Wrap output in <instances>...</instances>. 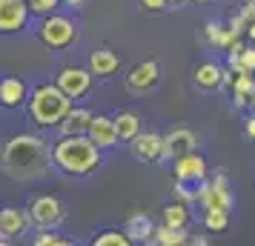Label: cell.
<instances>
[{
  "label": "cell",
  "instance_id": "1",
  "mask_svg": "<svg viewBox=\"0 0 255 246\" xmlns=\"http://www.w3.org/2000/svg\"><path fill=\"white\" fill-rule=\"evenodd\" d=\"M0 169L12 180H37L52 169V146L40 135H14L3 146L0 155Z\"/></svg>",
  "mask_w": 255,
  "mask_h": 246
},
{
  "label": "cell",
  "instance_id": "2",
  "mask_svg": "<svg viewBox=\"0 0 255 246\" xmlns=\"http://www.w3.org/2000/svg\"><path fill=\"white\" fill-rule=\"evenodd\" d=\"M52 166L63 175L86 177L101 166V149L89 141V135H60L52 143Z\"/></svg>",
  "mask_w": 255,
  "mask_h": 246
},
{
  "label": "cell",
  "instance_id": "3",
  "mask_svg": "<svg viewBox=\"0 0 255 246\" xmlns=\"http://www.w3.org/2000/svg\"><path fill=\"white\" fill-rule=\"evenodd\" d=\"M26 100H29L26 103V115H29V120L35 123L37 129H58L63 115L75 103L72 97H66L58 89V83H37Z\"/></svg>",
  "mask_w": 255,
  "mask_h": 246
},
{
  "label": "cell",
  "instance_id": "4",
  "mask_svg": "<svg viewBox=\"0 0 255 246\" xmlns=\"http://www.w3.org/2000/svg\"><path fill=\"white\" fill-rule=\"evenodd\" d=\"M37 40L43 43L46 49H69L75 40H78V26L72 17H63V14H43L40 20H37V29H35Z\"/></svg>",
  "mask_w": 255,
  "mask_h": 246
},
{
  "label": "cell",
  "instance_id": "5",
  "mask_svg": "<svg viewBox=\"0 0 255 246\" xmlns=\"http://www.w3.org/2000/svg\"><path fill=\"white\" fill-rule=\"evenodd\" d=\"M63 218H66V206L55 195H35L26 206V221L35 229H58Z\"/></svg>",
  "mask_w": 255,
  "mask_h": 246
},
{
  "label": "cell",
  "instance_id": "6",
  "mask_svg": "<svg viewBox=\"0 0 255 246\" xmlns=\"http://www.w3.org/2000/svg\"><path fill=\"white\" fill-rule=\"evenodd\" d=\"M195 200L204 209H232V195H230V180L227 175H215L212 183L201 180L195 189Z\"/></svg>",
  "mask_w": 255,
  "mask_h": 246
},
{
  "label": "cell",
  "instance_id": "7",
  "mask_svg": "<svg viewBox=\"0 0 255 246\" xmlns=\"http://www.w3.org/2000/svg\"><path fill=\"white\" fill-rule=\"evenodd\" d=\"M92 72L89 66L83 69V66H60V72L55 75V83H58V89L66 97L72 100H78V97H86L89 89H92Z\"/></svg>",
  "mask_w": 255,
  "mask_h": 246
},
{
  "label": "cell",
  "instance_id": "8",
  "mask_svg": "<svg viewBox=\"0 0 255 246\" xmlns=\"http://www.w3.org/2000/svg\"><path fill=\"white\" fill-rule=\"evenodd\" d=\"M29 0H0V35H17L29 23Z\"/></svg>",
  "mask_w": 255,
  "mask_h": 246
},
{
  "label": "cell",
  "instance_id": "9",
  "mask_svg": "<svg viewBox=\"0 0 255 246\" xmlns=\"http://www.w3.org/2000/svg\"><path fill=\"white\" fill-rule=\"evenodd\" d=\"M129 146H132L135 161H140V164H158V161H163V135H158V132H138L129 141Z\"/></svg>",
  "mask_w": 255,
  "mask_h": 246
},
{
  "label": "cell",
  "instance_id": "10",
  "mask_svg": "<svg viewBox=\"0 0 255 246\" xmlns=\"http://www.w3.org/2000/svg\"><path fill=\"white\" fill-rule=\"evenodd\" d=\"M175 177L184 180L186 186H189V183H201V180L207 177V161H204L195 149L181 155V158H175Z\"/></svg>",
  "mask_w": 255,
  "mask_h": 246
},
{
  "label": "cell",
  "instance_id": "11",
  "mask_svg": "<svg viewBox=\"0 0 255 246\" xmlns=\"http://www.w3.org/2000/svg\"><path fill=\"white\" fill-rule=\"evenodd\" d=\"M86 135H89V141H92L101 152L118 146V129H115V120H112L109 115H92Z\"/></svg>",
  "mask_w": 255,
  "mask_h": 246
},
{
  "label": "cell",
  "instance_id": "12",
  "mask_svg": "<svg viewBox=\"0 0 255 246\" xmlns=\"http://www.w3.org/2000/svg\"><path fill=\"white\" fill-rule=\"evenodd\" d=\"M158 78H161L158 60H140V63H135V66L129 69L127 86L132 92H146V89H152V86L158 83Z\"/></svg>",
  "mask_w": 255,
  "mask_h": 246
},
{
  "label": "cell",
  "instance_id": "13",
  "mask_svg": "<svg viewBox=\"0 0 255 246\" xmlns=\"http://www.w3.org/2000/svg\"><path fill=\"white\" fill-rule=\"evenodd\" d=\"M195 132L186 129V126H178V129H172L166 138H163V158H169V161H175V158H181V155L192 152L195 149Z\"/></svg>",
  "mask_w": 255,
  "mask_h": 246
},
{
  "label": "cell",
  "instance_id": "14",
  "mask_svg": "<svg viewBox=\"0 0 255 246\" xmlns=\"http://www.w3.org/2000/svg\"><path fill=\"white\" fill-rule=\"evenodd\" d=\"M89 120H92V112L86 106H69V112L63 115V120L58 123V132L60 135H86L89 129Z\"/></svg>",
  "mask_w": 255,
  "mask_h": 246
},
{
  "label": "cell",
  "instance_id": "15",
  "mask_svg": "<svg viewBox=\"0 0 255 246\" xmlns=\"http://www.w3.org/2000/svg\"><path fill=\"white\" fill-rule=\"evenodd\" d=\"M26 97H29L26 81H20V78H3V81H0V106L17 109V106L26 103Z\"/></svg>",
  "mask_w": 255,
  "mask_h": 246
},
{
  "label": "cell",
  "instance_id": "16",
  "mask_svg": "<svg viewBox=\"0 0 255 246\" xmlns=\"http://www.w3.org/2000/svg\"><path fill=\"white\" fill-rule=\"evenodd\" d=\"M29 229V221H26V209H17V206H3L0 209V235H6L9 241L23 235Z\"/></svg>",
  "mask_w": 255,
  "mask_h": 246
},
{
  "label": "cell",
  "instance_id": "17",
  "mask_svg": "<svg viewBox=\"0 0 255 246\" xmlns=\"http://www.w3.org/2000/svg\"><path fill=\"white\" fill-rule=\"evenodd\" d=\"M118 66H121V58H118L115 52H109V49H98V52H92V58H89V72L98 75V78L115 75Z\"/></svg>",
  "mask_w": 255,
  "mask_h": 246
},
{
  "label": "cell",
  "instance_id": "18",
  "mask_svg": "<svg viewBox=\"0 0 255 246\" xmlns=\"http://www.w3.org/2000/svg\"><path fill=\"white\" fill-rule=\"evenodd\" d=\"M149 244L155 246H184L189 244V235L186 229H172V226H152V235H149Z\"/></svg>",
  "mask_w": 255,
  "mask_h": 246
},
{
  "label": "cell",
  "instance_id": "19",
  "mask_svg": "<svg viewBox=\"0 0 255 246\" xmlns=\"http://www.w3.org/2000/svg\"><path fill=\"white\" fill-rule=\"evenodd\" d=\"M152 226H155V223L149 221V215H146V212H135V215H129L124 232L129 235V241H132V244H138V241H149Z\"/></svg>",
  "mask_w": 255,
  "mask_h": 246
},
{
  "label": "cell",
  "instance_id": "20",
  "mask_svg": "<svg viewBox=\"0 0 255 246\" xmlns=\"http://www.w3.org/2000/svg\"><path fill=\"white\" fill-rule=\"evenodd\" d=\"M195 83L201 89L212 92V89H218L221 83H224V69H221L218 63H201L195 69Z\"/></svg>",
  "mask_w": 255,
  "mask_h": 246
},
{
  "label": "cell",
  "instance_id": "21",
  "mask_svg": "<svg viewBox=\"0 0 255 246\" xmlns=\"http://www.w3.org/2000/svg\"><path fill=\"white\" fill-rule=\"evenodd\" d=\"M112 120H115V129H118V141L129 143L140 132V117L135 115V112H118Z\"/></svg>",
  "mask_w": 255,
  "mask_h": 246
},
{
  "label": "cell",
  "instance_id": "22",
  "mask_svg": "<svg viewBox=\"0 0 255 246\" xmlns=\"http://www.w3.org/2000/svg\"><path fill=\"white\" fill-rule=\"evenodd\" d=\"M161 223L163 226H172V229H186V223H189V206L186 203H169L161 215Z\"/></svg>",
  "mask_w": 255,
  "mask_h": 246
},
{
  "label": "cell",
  "instance_id": "23",
  "mask_svg": "<svg viewBox=\"0 0 255 246\" xmlns=\"http://www.w3.org/2000/svg\"><path fill=\"white\" fill-rule=\"evenodd\" d=\"M129 235L124 229H106V232L95 235L92 238V246H129Z\"/></svg>",
  "mask_w": 255,
  "mask_h": 246
},
{
  "label": "cell",
  "instance_id": "24",
  "mask_svg": "<svg viewBox=\"0 0 255 246\" xmlns=\"http://www.w3.org/2000/svg\"><path fill=\"white\" fill-rule=\"evenodd\" d=\"M204 226H207L209 232H224L227 226H230V212L227 209H204Z\"/></svg>",
  "mask_w": 255,
  "mask_h": 246
},
{
  "label": "cell",
  "instance_id": "25",
  "mask_svg": "<svg viewBox=\"0 0 255 246\" xmlns=\"http://www.w3.org/2000/svg\"><path fill=\"white\" fill-rule=\"evenodd\" d=\"M35 246H69L72 241L69 238H63V235H58L55 229H37L35 241H32Z\"/></svg>",
  "mask_w": 255,
  "mask_h": 246
},
{
  "label": "cell",
  "instance_id": "26",
  "mask_svg": "<svg viewBox=\"0 0 255 246\" xmlns=\"http://www.w3.org/2000/svg\"><path fill=\"white\" fill-rule=\"evenodd\" d=\"M238 17H241V23H244V35L250 37V40H255V0H247L244 3Z\"/></svg>",
  "mask_w": 255,
  "mask_h": 246
},
{
  "label": "cell",
  "instance_id": "27",
  "mask_svg": "<svg viewBox=\"0 0 255 246\" xmlns=\"http://www.w3.org/2000/svg\"><path fill=\"white\" fill-rule=\"evenodd\" d=\"M60 6V0H29V12L43 17V14H52Z\"/></svg>",
  "mask_w": 255,
  "mask_h": 246
},
{
  "label": "cell",
  "instance_id": "28",
  "mask_svg": "<svg viewBox=\"0 0 255 246\" xmlns=\"http://www.w3.org/2000/svg\"><path fill=\"white\" fill-rule=\"evenodd\" d=\"M221 37H224V26L209 20V23H207V40L212 43V46H221Z\"/></svg>",
  "mask_w": 255,
  "mask_h": 246
},
{
  "label": "cell",
  "instance_id": "29",
  "mask_svg": "<svg viewBox=\"0 0 255 246\" xmlns=\"http://www.w3.org/2000/svg\"><path fill=\"white\" fill-rule=\"evenodd\" d=\"M175 198L181 200V203H186V206H189V203L195 200V192H189L184 180H178V183H175Z\"/></svg>",
  "mask_w": 255,
  "mask_h": 246
},
{
  "label": "cell",
  "instance_id": "30",
  "mask_svg": "<svg viewBox=\"0 0 255 246\" xmlns=\"http://www.w3.org/2000/svg\"><path fill=\"white\" fill-rule=\"evenodd\" d=\"M140 9H146V12H163V9H169V3L166 0H140Z\"/></svg>",
  "mask_w": 255,
  "mask_h": 246
},
{
  "label": "cell",
  "instance_id": "31",
  "mask_svg": "<svg viewBox=\"0 0 255 246\" xmlns=\"http://www.w3.org/2000/svg\"><path fill=\"white\" fill-rule=\"evenodd\" d=\"M247 135H250V138L255 141V115L250 117V120H247Z\"/></svg>",
  "mask_w": 255,
  "mask_h": 246
},
{
  "label": "cell",
  "instance_id": "32",
  "mask_svg": "<svg viewBox=\"0 0 255 246\" xmlns=\"http://www.w3.org/2000/svg\"><path fill=\"white\" fill-rule=\"evenodd\" d=\"M60 3H66V6H72V9H81L86 0H60Z\"/></svg>",
  "mask_w": 255,
  "mask_h": 246
},
{
  "label": "cell",
  "instance_id": "33",
  "mask_svg": "<svg viewBox=\"0 0 255 246\" xmlns=\"http://www.w3.org/2000/svg\"><path fill=\"white\" fill-rule=\"evenodd\" d=\"M166 3H169V9H178V6H184L186 0H166Z\"/></svg>",
  "mask_w": 255,
  "mask_h": 246
},
{
  "label": "cell",
  "instance_id": "34",
  "mask_svg": "<svg viewBox=\"0 0 255 246\" xmlns=\"http://www.w3.org/2000/svg\"><path fill=\"white\" fill-rule=\"evenodd\" d=\"M247 106H250V109H253V112H255V92L250 94V103H247Z\"/></svg>",
  "mask_w": 255,
  "mask_h": 246
},
{
  "label": "cell",
  "instance_id": "35",
  "mask_svg": "<svg viewBox=\"0 0 255 246\" xmlns=\"http://www.w3.org/2000/svg\"><path fill=\"white\" fill-rule=\"evenodd\" d=\"M9 244V238H6V235H0V246H6Z\"/></svg>",
  "mask_w": 255,
  "mask_h": 246
},
{
  "label": "cell",
  "instance_id": "36",
  "mask_svg": "<svg viewBox=\"0 0 255 246\" xmlns=\"http://www.w3.org/2000/svg\"><path fill=\"white\" fill-rule=\"evenodd\" d=\"M195 3H207V0H195Z\"/></svg>",
  "mask_w": 255,
  "mask_h": 246
}]
</instances>
